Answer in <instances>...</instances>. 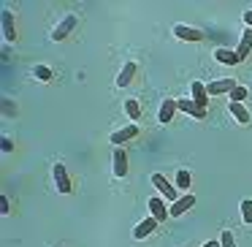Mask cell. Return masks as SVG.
I'll return each instance as SVG.
<instances>
[{
    "mask_svg": "<svg viewBox=\"0 0 252 247\" xmlns=\"http://www.w3.org/2000/svg\"><path fill=\"white\" fill-rule=\"evenodd\" d=\"M76 25H79V19H76V14H65V17L57 22V28L52 30V41H65L68 35L76 30Z\"/></svg>",
    "mask_w": 252,
    "mask_h": 247,
    "instance_id": "cell-1",
    "label": "cell"
},
{
    "mask_svg": "<svg viewBox=\"0 0 252 247\" xmlns=\"http://www.w3.org/2000/svg\"><path fill=\"white\" fill-rule=\"evenodd\" d=\"M52 176H55V185L60 193H71L73 190V182H71V174H68V169L63 163H55L52 166Z\"/></svg>",
    "mask_w": 252,
    "mask_h": 247,
    "instance_id": "cell-2",
    "label": "cell"
},
{
    "mask_svg": "<svg viewBox=\"0 0 252 247\" xmlns=\"http://www.w3.org/2000/svg\"><path fill=\"white\" fill-rule=\"evenodd\" d=\"M174 35H176L179 41H192V44H198V41L206 38V33H203V30L190 28V25H176V28H174Z\"/></svg>",
    "mask_w": 252,
    "mask_h": 247,
    "instance_id": "cell-3",
    "label": "cell"
},
{
    "mask_svg": "<svg viewBox=\"0 0 252 247\" xmlns=\"http://www.w3.org/2000/svg\"><path fill=\"white\" fill-rule=\"evenodd\" d=\"M152 185L160 190V196H163L165 201H179V198H176V187L171 185L163 174H152Z\"/></svg>",
    "mask_w": 252,
    "mask_h": 247,
    "instance_id": "cell-4",
    "label": "cell"
},
{
    "mask_svg": "<svg viewBox=\"0 0 252 247\" xmlns=\"http://www.w3.org/2000/svg\"><path fill=\"white\" fill-rule=\"evenodd\" d=\"M236 87H239L236 79H217V82H209L206 84V93L209 95H230Z\"/></svg>",
    "mask_w": 252,
    "mask_h": 247,
    "instance_id": "cell-5",
    "label": "cell"
},
{
    "mask_svg": "<svg viewBox=\"0 0 252 247\" xmlns=\"http://www.w3.org/2000/svg\"><path fill=\"white\" fill-rule=\"evenodd\" d=\"M138 136V125H125V128H120V131H114L111 133V144L114 147H120V144H125V141H130V139H136Z\"/></svg>",
    "mask_w": 252,
    "mask_h": 247,
    "instance_id": "cell-6",
    "label": "cell"
},
{
    "mask_svg": "<svg viewBox=\"0 0 252 247\" xmlns=\"http://www.w3.org/2000/svg\"><path fill=\"white\" fill-rule=\"evenodd\" d=\"M176 101L174 98H163V104H160V111H158V120H160V125H168L171 120H174V114H176Z\"/></svg>",
    "mask_w": 252,
    "mask_h": 247,
    "instance_id": "cell-7",
    "label": "cell"
},
{
    "mask_svg": "<svg viewBox=\"0 0 252 247\" xmlns=\"http://www.w3.org/2000/svg\"><path fill=\"white\" fill-rule=\"evenodd\" d=\"M147 204H149V212H152V217L158 220L160 225H163V223H165V217H168V209H165V201H163L160 196H155V198H149Z\"/></svg>",
    "mask_w": 252,
    "mask_h": 247,
    "instance_id": "cell-8",
    "label": "cell"
},
{
    "mask_svg": "<svg viewBox=\"0 0 252 247\" xmlns=\"http://www.w3.org/2000/svg\"><path fill=\"white\" fill-rule=\"evenodd\" d=\"M158 225H160V223L152 217V214H149L147 220H141V223L133 228V236H136V239H147L149 234H155V231H158Z\"/></svg>",
    "mask_w": 252,
    "mask_h": 247,
    "instance_id": "cell-9",
    "label": "cell"
},
{
    "mask_svg": "<svg viewBox=\"0 0 252 247\" xmlns=\"http://www.w3.org/2000/svg\"><path fill=\"white\" fill-rule=\"evenodd\" d=\"M114 176L117 179H122V176H127V152L122 147H117L114 149Z\"/></svg>",
    "mask_w": 252,
    "mask_h": 247,
    "instance_id": "cell-10",
    "label": "cell"
},
{
    "mask_svg": "<svg viewBox=\"0 0 252 247\" xmlns=\"http://www.w3.org/2000/svg\"><path fill=\"white\" fill-rule=\"evenodd\" d=\"M192 204H195V196H190V193H187V196H182V198H179V201L171 204L168 214H171V217H182V214H185L187 209H192Z\"/></svg>",
    "mask_w": 252,
    "mask_h": 247,
    "instance_id": "cell-11",
    "label": "cell"
},
{
    "mask_svg": "<svg viewBox=\"0 0 252 247\" xmlns=\"http://www.w3.org/2000/svg\"><path fill=\"white\" fill-rule=\"evenodd\" d=\"M136 73H138V66L136 63H125V66H122V71H120V76H117V87H127V84L133 82V79H136Z\"/></svg>",
    "mask_w": 252,
    "mask_h": 247,
    "instance_id": "cell-12",
    "label": "cell"
},
{
    "mask_svg": "<svg viewBox=\"0 0 252 247\" xmlns=\"http://www.w3.org/2000/svg\"><path fill=\"white\" fill-rule=\"evenodd\" d=\"M176 106H179L185 114H190V117H195V120H203L206 117V109H201V106L195 104L192 98H185V101H176Z\"/></svg>",
    "mask_w": 252,
    "mask_h": 247,
    "instance_id": "cell-13",
    "label": "cell"
},
{
    "mask_svg": "<svg viewBox=\"0 0 252 247\" xmlns=\"http://www.w3.org/2000/svg\"><path fill=\"white\" fill-rule=\"evenodd\" d=\"M190 93H192V101H195L201 109H206L209 93H206V87H203V82H192V84H190Z\"/></svg>",
    "mask_w": 252,
    "mask_h": 247,
    "instance_id": "cell-14",
    "label": "cell"
},
{
    "mask_svg": "<svg viewBox=\"0 0 252 247\" xmlns=\"http://www.w3.org/2000/svg\"><path fill=\"white\" fill-rule=\"evenodd\" d=\"M250 49H252V28H247V30H244V35H241L239 49H236V57H239V63H244V60H247Z\"/></svg>",
    "mask_w": 252,
    "mask_h": 247,
    "instance_id": "cell-15",
    "label": "cell"
},
{
    "mask_svg": "<svg viewBox=\"0 0 252 247\" xmlns=\"http://www.w3.org/2000/svg\"><path fill=\"white\" fill-rule=\"evenodd\" d=\"M3 35L6 41H17V30H14V14L8 8H3Z\"/></svg>",
    "mask_w": 252,
    "mask_h": 247,
    "instance_id": "cell-16",
    "label": "cell"
},
{
    "mask_svg": "<svg viewBox=\"0 0 252 247\" xmlns=\"http://www.w3.org/2000/svg\"><path fill=\"white\" fill-rule=\"evenodd\" d=\"M230 114L236 117V122H241V125H250V109H247L244 104H233V101H230Z\"/></svg>",
    "mask_w": 252,
    "mask_h": 247,
    "instance_id": "cell-17",
    "label": "cell"
},
{
    "mask_svg": "<svg viewBox=\"0 0 252 247\" xmlns=\"http://www.w3.org/2000/svg\"><path fill=\"white\" fill-rule=\"evenodd\" d=\"M214 60L222 63V66H236L239 57H236V52H230V49H217L214 52Z\"/></svg>",
    "mask_w": 252,
    "mask_h": 247,
    "instance_id": "cell-18",
    "label": "cell"
},
{
    "mask_svg": "<svg viewBox=\"0 0 252 247\" xmlns=\"http://www.w3.org/2000/svg\"><path fill=\"white\" fill-rule=\"evenodd\" d=\"M125 114L130 117L133 122H138V117H141V104H138L136 98H130V101H125Z\"/></svg>",
    "mask_w": 252,
    "mask_h": 247,
    "instance_id": "cell-19",
    "label": "cell"
},
{
    "mask_svg": "<svg viewBox=\"0 0 252 247\" xmlns=\"http://www.w3.org/2000/svg\"><path fill=\"white\" fill-rule=\"evenodd\" d=\"M192 182H190V171L187 169H179L176 171V190H187Z\"/></svg>",
    "mask_w": 252,
    "mask_h": 247,
    "instance_id": "cell-20",
    "label": "cell"
},
{
    "mask_svg": "<svg viewBox=\"0 0 252 247\" xmlns=\"http://www.w3.org/2000/svg\"><path fill=\"white\" fill-rule=\"evenodd\" d=\"M30 73H33L35 79H41V82H52V76H55L49 66H35V68H33V71H30Z\"/></svg>",
    "mask_w": 252,
    "mask_h": 247,
    "instance_id": "cell-21",
    "label": "cell"
},
{
    "mask_svg": "<svg viewBox=\"0 0 252 247\" xmlns=\"http://www.w3.org/2000/svg\"><path fill=\"white\" fill-rule=\"evenodd\" d=\"M247 95H250V90H247V87H241V84H239V87H236L233 93H230V101H233V104H244V101H247Z\"/></svg>",
    "mask_w": 252,
    "mask_h": 247,
    "instance_id": "cell-22",
    "label": "cell"
},
{
    "mask_svg": "<svg viewBox=\"0 0 252 247\" xmlns=\"http://www.w3.org/2000/svg\"><path fill=\"white\" fill-rule=\"evenodd\" d=\"M241 217H244L247 225H252V201H250V198L241 201Z\"/></svg>",
    "mask_w": 252,
    "mask_h": 247,
    "instance_id": "cell-23",
    "label": "cell"
},
{
    "mask_svg": "<svg viewBox=\"0 0 252 247\" xmlns=\"http://www.w3.org/2000/svg\"><path fill=\"white\" fill-rule=\"evenodd\" d=\"M220 245H222V247H236L233 234H230V231H222V236H220Z\"/></svg>",
    "mask_w": 252,
    "mask_h": 247,
    "instance_id": "cell-24",
    "label": "cell"
},
{
    "mask_svg": "<svg viewBox=\"0 0 252 247\" xmlns=\"http://www.w3.org/2000/svg\"><path fill=\"white\" fill-rule=\"evenodd\" d=\"M0 147H3V152H11V149H14V141H11L8 136H3V144H0Z\"/></svg>",
    "mask_w": 252,
    "mask_h": 247,
    "instance_id": "cell-25",
    "label": "cell"
},
{
    "mask_svg": "<svg viewBox=\"0 0 252 247\" xmlns=\"http://www.w3.org/2000/svg\"><path fill=\"white\" fill-rule=\"evenodd\" d=\"M0 212L8 214V198H6V196H0Z\"/></svg>",
    "mask_w": 252,
    "mask_h": 247,
    "instance_id": "cell-26",
    "label": "cell"
},
{
    "mask_svg": "<svg viewBox=\"0 0 252 247\" xmlns=\"http://www.w3.org/2000/svg\"><path fill=\"white\" fill-rule=\"evenodd\" d=\"M244 22H247V28H252V11H244Z\"/></svg>",
    "mask_w": 252,
    "mask_h": 247,
    "instance_id": "cell-27",
    "label": "cell"
},
{
    "mask_svg": "<svg viewBox=\"0 0 252 247\" xmlns=\"http://www.w3.org/2000/svg\"><path fill=\"white\" fill-rule=\"evenodd\" d=\"M203 247H222L220 242H203Z\"/></svg>",
    "mask_w": 252,
    "mask_h": 247,
    "instance_id": "cell-28",
    "label": "cell"
}]
</instances>
